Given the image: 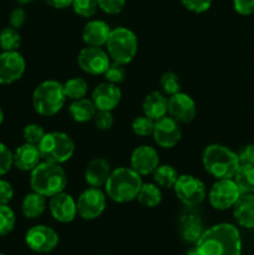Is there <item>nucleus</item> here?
<instances>
[{
    "label": "nucleus",
    "mask_w": 254,
    "mask_h": 255,
    "mask_svg": "<svg viewBox=\"0 0 254 255\" xmlns=\"http://www.w3.org/2000/svg\"><path fill=\"white\" fill-rule=\"evenodd\" d=\"M197 255H242V237L231 223H219L203 232L194 247Z\"/></svg>",
    "instance_id": "f257e3e1"
},
{
    "label": "nucleus",
    "mask_w": 254,
    "mask_h": 255,
    "mask_svg": "<svg viewBox=\"0 0 254 255\" xmlns=\"http://www.w3.org/2000/svg\"><path fill=\"white\" fill-rule=\"evenodd\" d=\"M67 186V174L61 164L41 161L30 172V187L34 192L51 198L65 191Z\"/></svg>",
    "instance_id": "f03ea898"
},
{
    "label": "nucleus",
    "mask_w": 254,
    "mask_h": 255,
    "mask_svg": "<svg viewBox=\"0 0 254 255\" xmlns=\"http://www.w3.org/2000/svg\"><path fill=\"white\" fill-rule=\"evenodd\" d=\"M142 184L141 176L131 167H120L111 171L104 187L110 199L116 203H128L137 198Z\"/></svg>",
    "instance_id": "7ed1b4c3"
},
{
    "label": "nucleus",
    "mask_w": 254,
    "mask_h": 255,
    "mask_svg": "<svg viewBox=\"0 0 254 255\" xmlns=\"http://www.w3.org/2000/svg\"><path fill=\"white\" fill-rule=\"evenodd\" d=\"M202 163L204 169L216 179L233 178L241 166L238 153L218 143L209 144L204 148Z\"/></svg>",
    "instance_id": "20e7f679"
},
{
    "label": "nucleus",
    "mask_w": 254,
    "mask_h": 255,
    "mask_svg": "<svg viewBox=\"0 0 254 255\" xmlns=\"http://www.w3.org/2000/svg\"><path fill=\"white\" fill-rule=\"evenodd\" d=\"M66 102L64 86L55 80H46L37 85L32 92V106L36 114L51 117L59 114Z\"/></svg>",
    "instance_id": "39448f33"
},
{
    "label": "nucleus",
    "mask_w": 254,
    "mask_h": 255,
    "mask_svg": "<svg viewBox=\"0 0 254 255\" xmlns=\"http://www.w3.org/2000/svg\"><path fill=\"white\" fill-rule=\"evenodd\" d=\"M105 46H106L107 54L111 61L119 62L126 66L136 56L137 50H138V40L132 30L119 26L111 29Z\"/></svg>",
    "instance_id": "423d86ee"
},
{
    "label": "nucleus",
    "mask_w": 254,
    "mask_h": 255,
    "mask_svg": "<svg viewBox=\"0 0 254 255\" xmlns=\"http://www.w3.org/2000/svg\"><path fill=\"white\" fill-rule=\"evenodd\" d=\"M39 149L44 161L62 164L71 159L75 153V143L71 137L65 132L52 131L45 133Z\"/></svg>",
    "instance_id": "0eeeda50"
},
{
    "label": "nucleus",
    "mask_w": 254,
    "mask_h": 255,
    "mask_svg": "<svg viewBox=\"0 0 254 255\" xmlns=\"http://www.w3.org/2000/svg\"><path fill=\"white\" fill-rule=\"evenodd\" d=\"M177 198L186 207L193 208L199 206L207 196V189L203 182L192 174H182L173 186Z\"/></svg>",
    "instance_id": "6e6552de"
},
{
    "label": "nucleus",
    "mask_w": 254,
    "mask_h": 255,
    "mask_svg": "<svg viewBox=\"0 0 254 255\" xmlns=\"http://www.w3.org/2000/svg\"><path fill=\"white\" fill-rule=\"evenodd\" d=\"M241 194L233 178L217 179L208 192V201L217 211H227L233 208Z\"/></svg>",
    "instance_id": "1a4fd4ad"
},
{
    "label": "nucleus",
    "mask_w": 254,
    "mask_h": 255,
    "mask_svg": "<svg viewBox=\"0 0 254 255\" xmlns=\"http://www.w3.org/2000/svg\"><path fill=\"white\" fill-rule=\"evenodd\" d=\"M77 214L85 221H92L101 216L106 208V194L96 187L85 189L76 202Z\"/></svg>",
    "instance_id": "9d476101"
},
{
    "label": "nucleus",
    "mask_w": 254,
    "mask_h": 255,
    "mask_svg": "<svg viewBox=\"0 0 254 255\" xmlns=\"http://www.w3.org/2000/svg\"><path fill=\"white\" fill-rule=\"evenodd\" d=\"M25 243L36 253H50L59 244V234L51 227L37 224L26 232Z\"/></svg>",
    "instance_id": "9b49d317"
},
{
    "label": "nucleus",
    "mask_w": 254,
    "mask_h": 255,
    "mask_svg": "<svg viewBox=\"0 0 254 255\" xmlns=\"http://www.w3.org/2000/svg\"><path fill=\"white\" fill-rule=\"evenodd\" d=\"M110 64L111 59L102 47L86 46L77 55V65L90 75H104Z\"/></svg>",
    "instance_id": "f8f14e48"
},
{
    "label": "nucleus",
    "mask_w": 254,
    "mask_h": 255,
    "mask_svg": "<svg viewBox=\"0 0 254 255\" xmlns=\"http://www.w3.org/2000/svg\"><path fill=\"white\" fill-rule=\"evenodd\" d=\"M26 62L19 51H2L0 54V85H10L24 75Z\"/></svg>",
    "instance_id": "ddd939ff"
},
{
    "label": "nucleus",
    "mask_w": 254,
    "mask_h": 255,
    "mask_svg": "<svg viewBox=\"0 0 254 255\" xmlns=\"http://www.w3.org/2000/svg\"><path fill=\"white\" fill-rule=\"evenodd\" d=\"M157 146L162 148H173L177 146L182 137V131L176 120L171 116H164L154 121L153 133H152Z\"/></svg>",
    "instance_id": "4468645a"
},
{
    "label": "nucleus",
    "mask_w": 254,
    "mask_h": 255,
    "mask_svg": "<svg viewBox=\"0 0 254 255\" xmlns=\"http://www.w3.org/2000/svg\"><path fill=\"white\" fill-rule=\"evenodd\" d=\"M168 116L181 124H189L194 120L197 114L196 102L189 95L177 92L168 97Z\"/></svg>",
    "instance_id": "2eb2a0df"
},
{
    "label": "nucleus",
    "mask_w": 254,
    "mask_h": 255,
    "mask_svg": "<svg viewBox=\"0 0 254 255\" xmlns=\"http://www.w3.org/2000/svg\"><path fill=\"white\" fill-rule=\"evenodd\" d=\"M129 164L133 171H136L139 176L152 174L154 169L159 166L158 152L151 146H139L133 149L129 159Z\"/></svg>",
    "instance_id": "dca6fc26"
},
{
    "label": "nucleus",
    "mask_w": 254,
    "mask_h": 255,
    "mask_svg": "<svg viewBox=\"0 0 254 255\" xmlns=\"http://www.w3.org/2000/svg\"><path fill=\"white\" fill-rule=\"evenodd\" d=\"M49 209L55 221L60 223H70L77 216V206L74 197L61 192L50 198Z\"/></svg>",
    "instance_id": "f3484780"
},
{
    "label": "nucleus",
    "mask_w": 254,
    "mask_h": 255,
    "mask_svg": "<svg viewBox=\"0 0 254 255\" xmlns=\"http://www.w3.org/2000/svg\"><path fill=\"white\" fill-rule=\"evenodd\" d=\"M122 92L117 85L111 82H101L92 91L91 100L97 110L112 111L119 106Z\"/></svg>",
    "instance_id": "a211bd4d"
},
{
    "label": "nucleus",
    "mask_w": 254,
    "mask_h": 255,
    "mask_svg": "<svg viewBox=\"0 0 254 255\" xmlns=\"http://www.w3.org/2000/svg\"><path fill=\"white\" fill-rule=\"evenodd\" d=\"M41 159V153L36 144L25 142L14 152V166L22 172H31Z\"/></svg>",
    "instance_id": "6ab92c4d"
},
{
    "label": "nucleus",
    "mask_w": 254,
    "mask_h": 255,
    "mask_svg": "<svg viewBox=\"0 0 254 255\" xmlns=\"http://www.w3.org/2000/svg\"><path fill=\"white\" fill-rule=\"evenodd\" d=\"M111 166L109 161L101 157L91 159L85 169V181L90 187H104L111 174Z\"/></svg>",
    "instance_id": "aec40b11"
},
{
    "label": "nucleus",
    "mask_w": 254,
    "mask_h": 255,
    "mask_svg": "<svg viewBox=\"0 0 254 255\" xmlns=\"http://www.w3.org/2000/svg\"><path fill=\"white\" fill-rule=\"evenodd\" d=\"M110 32L111 29L104 20H90L82 29V40L86 46L101 47L106 45Z\"/></svg>",
    "instance_id": "412c9836"
},
{
    "label": "nucleus",
    "mask_w": 254,
    "mask_h": 255,
    "mask_svg": "<svg viewBox=\"0 0 254 255\" xmlns=\"http://www.w3.org/2000/svg\"><path fill=\"white\" fill-rule=\"evenodd\" d=\"M232 209L239 226L246 229H254V194H241Z\"/></svg>",
    "instance_id": "4be33fe9"
},
{
    "label": "nucleus",
    "mask_w": 254,
    "mask_h": 255,
    "mask_svg": "<svg viewBox=\"0 0 254 255\" xmlns=\"http://www.w3.org/2000/svg\"><path fill=\"white\" fill-rule=\"evenodd\" d=\"M142 110H143L144 116L157 121L167 115L168 97H166V95L162 91L149 92L142 102Z\"/></svg>",
    "instance_id": "5701e85b"
},
{
    "label": "nucleus",
    "mask_w": 254,
    "mask_h": 255,
    "mask_svg": "<svg viewBox=\"0 0 254 255\" xmlns=\"http://www.w3.org/2000/svg\"><path fill=\"white\" fill-rule=\"evenodd\" d=\"M179 232L181 237L187 243H197L203 234V223L198 214L187 212L179 219Z\"/></svg>",
    "instance_id": "b1692460"
},
{
    "label": "nucleus",
    "mask_w": 254,
    "mask_h": 255,
    "mask_svg": "<svg viewBox=\"0 0 254 255\" xmlns=\"http://www.w3.org/2000/svg\"><path fill=\"white\" fill-rule=\"evenodd\" d=\"M46 209V197L32 191L26 194L21 202V212L26 218L35 219L44 214Z\"/></svg>",
    "instance_id": "393cba45"
},
{
    "label": "nucleus",
    "mask_w": 254,
    "mask_h": 255,
    "mask_svg": "<svg viewBox=\"0 0 254 255\" xmlns=\"http://www.w3.org/2000/svg\"><path fill=\"white\" fill-rule=\"evenodd\" d=\"M97 109L94 102H92V100L85 99V97L84 99L75 100L69 106L70 116L75 122H79V124L91 121Z\"/></svg>",
    "instance_id": "a878e982"
},
{
    "label": "nucleus",
    "mask_w": 254,
    "mask_h": 255,
    "mask_svg": "<svg viewBox=\"0 0 254 255\" xmlns=\"http://www.w3.org/2000/svg\"><path fill=\"white\" fill-rule=\"evenodd\" d=\"M136 199L143 207L154 208L162 202V192L156 183H143Z\"/></svg>",
    "instance_id": "bb28decb"
},
{
    "label": "nucleus",
    "mask_w": 254,
    "mask_h": 255,
    "mask_svg": "<svg viewBox=\"0 0 254 255\" xmlns=\"http://www.w3.org/2000/svg\"><path fill=\"white\" fill-rule=\"evenodd\" d=\"M233 179L242 194H254V167L239 166Z\"/></svg>",
    "instance_id": "cd10ccee"
},
{
    "label": "nucleus",
    "mask_w": 254,
    "mask_h": 255,
    "mask_svg": "<svg viewBox=\"0 0 254 255\" xmlns=\"http://www.w3.org/2000/svg\"><path fill=\"white\" fill-rule=\"evenodd\" d=\"M153 176L154 183L158 187H163V188H173L174 183L178 179L179 174L176 168H173L169 164H161L154 169L152 173Z\"/></svg>",
    "instance_id": "c85d7f7f"
},
{
    "label": "nucleus",
    "mask_w": 254,
    "mask_h": 255,
    "mask_svg": "<svg viewBox=\"0 0 254 255\" xmlns=\"http://www.w3.org/2000/svg\"><path fill=\"white\" fill-rule=\"evenodd\" d=\"M62 86H64L66 99L72 100V101L84 99L89 91V84L82 77H72V79L67 80Z\"/></svg>",
    "instance_id": "c756f323"
},
{
    "label": "nucleus",
    "mask_w": 254,
    "mask_h": 255,
    "mask_svg": "<svg viewBox=\"0 0 254 255\" xmlns=\"http://www.w3.org/2000/svg\"><path fill=\"white\" fill-rule=\"evenodd\" d=\"M21 44V36L17 29L9 26L0 31V47L2 51H17Z\"/></svg>",
    "instance_id": "7c9ffc66"
},
{
    "label": "nucleus",
    "mask_w": 254,
    "mask_h": 255,
    "mask_svg": "<svg viewBox=\"0 0 254 255\" xmlns=\"http://www.w3.org/2000/svg\"><path fill=\"white\" fill-rule=\"evenodd\" d=\"M16 217L14 211L7 204L0 206V237L9 234L15 228Z\"/></svg>",
    "instance_id": "2f4dec72"
},
{
    "label": "nucleus",
    "mask_w": 254,
    "mask_h": 255,
    "mask_svg": "<svg viewBox=\"0 0 254 255\" xmlns=\"http://www.w3.org/2000/svg\"><path fill=\"white\" fill-rule=\"evenodd\" d=\"M159 85H161L162 92L168 97L177 92H181V81H179L178 75L172 71H167L162 75Z\"/></svg>",
    "instance_id": "473e14b6"
},
{
    "label": "nucleus",
    "mask_w": 254,
    "mask_h": 255,
    "mask_svg": "<svg viewBox=\"0 0 254 255\" xmlns=\"http://www.w3.org/2000/svg\"><path fill=\"white\" fill-rule=\"evenodd\" d=\"M132 131L134 134L141 137L151 136L153 133L154 120L149 119L147 116H138L132 121Z\"/></svg>",
    "instance_id": "72a5a7b5"
},
{
    "label": "nucleus",
    "mask_w": 254,
    "mask_h": 255,
    "mask_svg": "<svg viewBox=\"0 0 254 255\" xmlns=\"http://www.w3.org/2000/svg\"><path fill=\"white\" fill-rule=\"evenodd\" d=\"M75 14L82 17H91L96 14L99 5L96 0H74L71 4Z\"/></svg>",
    "instance_id": "f704fd0d"
},
{
    "label": "nucleus",
    "mask_w": 254,
    "mask_h": 255,
    "mask_svg": "<svg viewBox=\"0 0 254 255\" xmlns=\"http://www.w3.org/2000/svg\"><path fill=\"white\" fill-rule=\"evenodd\" d=\"M104 76L107 82H111V84L115 85L121 84L126 79V69H125V65L111 61V64L109 65L107 70L105 71Z\"/></svg>",
    "instance_id": "c9c22d12"
},
{
    "label": "nucleus",
    "mask_w": 254,
    "mask_h": 255,
    "mask_svg": "<svg viewBox=\"0 0 254 255\" xmlns=\"http://www.w3.org/2000/svg\"><path fill=\"white\" fill-rule=\"evenodd\" d=\"M46 132L44 131L40 125L37 124H29L25 126L24 131H22V137H24V141L26 143H31V144H36L39 146V143L41 142L42 137L45 136Z\"/></svg>",
    "instance_id": "e433bc0d"
},
{
    "label": "nucleus",
    "mask_w": 254,
    "mask_h": 255,
    "mask_svg": "<svg viewBox=\"0 0 254 255\" xmlns=\"http://www.w3.org/2000/svg\"><path fill=\"white\" fill-rule=\"evenodd\" d=\"M14 166V153L6 144L0 142V176H4Z\"/></svg>",
    "instance_id": "4c0bfd02"
},
{
    "label": "nucleus",
    "mask_w": 254,
    "mask_h": 255,
    "mask_svg": "<svg viewBox=\"0 0 254 255\" xmlns=\"http://www.w3.org/2000/svg\"><path fill=\"white\" fill-rule=\"evenodd\" d=\"M92 121L97 128L101 129V131H107L114 125V115H112V111L97 110Z\"/></svg>",
    "instance_id": "58836bf2"
},
{
    "label": "nucleus",
    "mask_w": 254,
    "mask_h": 255,
    "mask_svg": "<svg viewBox=\"0 0 254 255\" xmlns=\"http://www.w3.org/2000/svg\"><path fill=\"white\" fill-rule=\"evenodd\" d=\"M96 1L100 9L109 15L120 14L126 5V0H96Z\"/></svg>",
    "instance_id": "ea45409f"
},
{
    "label": "nucleus",
    "mask_w": 254,
    "mask_h": 255,
    "mask_svg": "<svg viewBox=\"0 0 254 255\" xmlns=\"http://www.w3.org/2000/svg\"><path fill=\"white\" fill-rule=\"evenodd\" d=\"M181 2L187 10L196 14L206 12L212 5V0H181Z\"/></svg>",
    "instance_id": "a19ab883"
},
{
    "label": "nucleus",
    "mask_w": 254,
    "mask_h": 255,
    "mask_svg": "<svg viewBox=\"0 0 254 255\" xmlns=\"http://www.w3.org/2000/svg\"><path fill=\"white\" fill-rule=\"evenodd\" d=\"M238 158L241 166L254 167V143L246 144L238 152Z\"/></svg>",
    "instance_id": "79ce46f5"
},
{
    "label": "nucleus",
    "mask_w": 254,
    "mask_h": 255,
    "mask_svg": "<svg viewBox=\"0 0 254 255\" xmlns=\"http://www.w3.org/2000/svg\"><path fill=\"white\" fill-rule=\"evenodd\" d=\"M233 7L239 15H252L254 12V0H233Z\"/></svg>",
    "instance_id": "37998d69"
},
{
    "label": "nucleus",
    "mask_w": 254,
    "mask_h": 255,
    "mask_svg": "<svg viewBox=\"0 0 254 255\" xmlns=\"http://www.w3.org/2000/svg\"><path fill=\"white\" fill-rule=\"evenodd\" d=\"M14 197V189L12 186L5 179L0 178V206L7 204Z\"/></svg>",
    "instance_id": "c03bdc74"
},
{
    "label": "nucleus",
    "mask_w": 254,
    "mask_h": 255,
    "mask_svg": "<svg viewBox=\"0 0 254 255\" xmlns=\"http://www.w3.org/2000/svg\"><path fill=\"white\" fill-rule=\"evenodd\" d=\"M25 20H26V14H25V10L22 7H15L11 11L9 17L10 26L15 27V29H19L22 25L25 24Z\"/></svg>",
    "instance_id": "a18cd8bd"
},
{
    "label": "nucleus",
    "mask_w": 254,
    "mask_h": 255,
    "mask_svg": "<svg viewBox=\"0 0 254 255\" xmlns=\"http://www.w3.org/2000/svg\"><path fill=\"white\" fill-rule=\"evenodd\" d=\"M44 1L54 9H65V7L71 6L74 0H44Z\"/></svg>",
    "instance_id": "49530a36"
},
{
    "label": "nucleus",
    "mask_w": 254,
    "mask_h": 255,
    "mask_svg": "<svg viewBox=\"0 0 254 255\" xmlns=\"http://www.w3.org/2000/svg\"><path fill=\"white\" fill-rule=\"evenodd\" d=\"M17 2H19L20 5H26V4H30V2L35 1V0H16Z\"/></svg>",
    "instance_id": "de8ad7c7"
},
{
    "label": "nucleus",
    "mask_w": 254,
    "mask_h": 255,
    "mask_svg": "<svg viewBox=\"0 0 254 255\" xmlns=\"http://www.w3.org/2000/svg\"><path fill=\"white\" fill-rule=\"evenodd\" d=\"M2 121H4V112H2L1 107H0V125L2 124Z\"/></svg>",
    "instance_id": "09e8293b"
},
{
    "label": "nucleus",
    "mask_w": 254,
    "mask_h": 255,
    "mask_svg": "<svg viewBox=\"0 0 254 255\" xmlns=\"http://www.w3.org/2000/svg\"><path fill=\"white\" fill-rule=\"evenodd\" d=\"M0 255H4V254H1V253H0Z\"/></svg>",
    "instance_id": "8fccbe9b"
}]
</instances>
